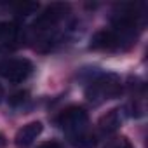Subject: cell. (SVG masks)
I'll return each instance as SVG.
<instances>
[{
    "instance_id": "11",
    "label": "cell",
    "mask_w": 148,
    "mask_h": 148,
    "mask_svg": "<svg viewBox=\"0 0 148 148\" xmlns=\"http://www.w3.org/2000/svg\"><path fill=\"white\" fill-rule=\"evenodd\" d=\"M4 94H5V91H4V86H2V84H0V101H2V99H4Z\"/></svg>"
},
{
    "instance_id": "2",
    "label": "cell",
    "mask_w": 148,
    "mask_h": 148,
    "mask_svg": "<svg viewBox=\"0 0 148 148\" xmlns=\"http://www.w3.org/2000/svg\"><path fill=\"white\" fill-rule=\"evenodd\" d=\"M87 124H89V115L80 106H70V108L63 110L61 115L58 117V125L68 136L87 131Z\"/></svg>"
},
{
    "instance_id": "10",
    "label": "cell",
    "mask_w": 148,
    "mask_h": 148,
    "mask_svg": "<svg viewBox=\"0 0 148 148\" xmlns=\"http://www.w3.org/2000/svg\"><path fill=\"white\" fill-rule=\"evenodd\" d=\"M38 148H61L56 141H47V143H42Z\"/></svg>"
},
{
    "instance_id": "8",
    "label": "cell",
    "mask_w": 148,
    "mask_h": 148,
    "mask_svg": "<svg viewBox=\"0 0 148 148\" xmlns=\"http://www.w3.org/2000/svg\"><path fill=\"white\" fill-rule=\"evenodd\" d=\"M37 9H38V4H33V2H23V4H18L16 5V12L21 14V16H30Z\"/></svg>"
},
{
    "instance_id": "6",
    "label": "cell",
    "mask_w": 148,
    "mask_h": 148,
    "mask_svg": "<svg viewBox=\"0 0 148 148\" xmlns=\"http://www.w3.org/2000/svg\"><path fill=\"white\" fill-rule=\"evenodd\" d=\"M120 124H122V113H120V110H112V112H108V113L101 119V122H99V125H101V129H103L105 132H113L115 129L120 127Z\"/></svg>"
},
{
    "instance_id": "7",
    "label": "cell",
    "mask_w": 148,
    "mask_h": 148,
    "mask_svg": "<svg viewBox=\"0 0 148 148\" xmlns=\"http://www.w3.org/2000/svg\"><path fill=\"white\" fill-rule=\"evenodd\" d=\"M68 138H70V143L71 145L80 146V148H86V146H92L94 145V136H91L87 131L79 132V134H73V136H68Z\"/></svg>"
},
{
    "instance_id": "4",
    "label": "cell",
    "mask_w": 148,
    "mask_h": 148,
    "mask_svg": "<svg viewBox=\"0 0 148 148\" xmlns=\"http://www.w3.org/2000/svg\"><path fill=\"white\" fill-rule=\"evenodd\" d=\"M129 38L131 37H127L117 30H101L92 37L91 47L99 49V51H112V49H119L122 45V42H125Z\"/></svg>"
},
{
    "instance_id": "3",
    "label": "cell",
    "mask_w": 148,
    "mask_h": 148,
    "mask_svg": "<svg viewBox=\"0 0 148 148\" xmlns=\"http://www.w3.org/2000/svg\"><path fill=\"white\" fill-rule=\"evenodd\" d=\"M33 71V63L26 58H9L0 63V75L5 80L19 84L26 80Z\"/></svg>"
},
{
    "instance_id": "1",
    "label": "cell",
    "mask_w": 148,
    "mask_h": 148,
    "mask_svg": "<svg viewBox=\"0 0 148 148\" xmlns=\"http://www.w3.org/2000/svg\"><path fill=\"white\" fill-rule=\"evenodd\" d=\"M86 94L94 103L112 99L120 94V79L113 73H99L89 82Z\"/></svg>"
},
{
    "instance_id": "9",
    "label": "cell",
    "mask_w": 148,
    "mask_h": 148,
    "mask_svg": "<svg viewBox=\"0 0 148 148\" xmlns=\"http://www.w3.org/2000/svg\"><path fill=\"white\" fill-rule=\"evenodd\" d=\"M105 148H132V146H131V143L127 141V138H119V139L110 141Z\"/></svg>"
},
{
    "instance_id": "5",
    "label": "cell",
    "mask_w": 148,
    "mask_h": 148,
    "mask_svg": "<svg viewBox=\"0 0 148 148\" xmlns=\"http://www.w3.org/2000/svg\"><path fill=\"white\" fill-rule=\"evenodd\" d=\"M42 131H44L42 122H30V124L23 125V127L16 132L14 143H16L19 148H26V146H30V145L42 134Z\"/></svg>"
}]
</instances>
